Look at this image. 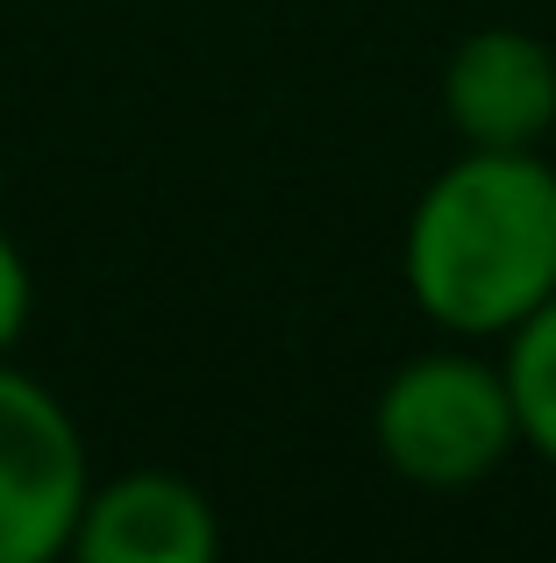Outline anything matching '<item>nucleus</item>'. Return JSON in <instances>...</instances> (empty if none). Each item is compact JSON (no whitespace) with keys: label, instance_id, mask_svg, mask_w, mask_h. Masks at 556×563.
<instances>
[{"label":"nucleus","instance_id":"nucleus-1","mask_svg":"<svg viewBox=\"0 0 556 563\" xmlns=\"http://www.w3.org/2000/svg\"><path fill=\"white\" fill-rule=\"evenodd\" d=\"M414 307L457 343H507L556 292V165L543 151H457L400 235Z\"/></svg>","mask_w":556,"mask_h":563},{"label":"nucleus","instance_id":"nucleus-2","mask_svg":"<svg viewBox=\"0 0 556 563\" xmlns=\"http://www.w3.org/2000/svg\"><path fill=\"white\" fill-rule=\"evenodd\" d=\"M371 442L386 471L429 493L486 485L521 450V413L507 393V364L478 350H421L378 385Z\"/></svg>","mask_w":556,"mask_h":563},{"label":"nucleus","instance_id":"nucleus-3","mask_svg":"<svg viewBox=\"0 0 556 563\" xmlns=\"http://www.w3.org/2000/svg\"><path fill=\"white\" fill-rule=\"evenodd\" d=\"M93 493L86 435L36 372L0 357V563L71 556V528Z\"/></svg>","mask_w":556,"mask_h":563},{"label":"nucleus","instance_id":"nucleus-4","mask_svg":"<svg viewBox=\"0 0 556 563\" xmlns=\"http://www.w3.org/2000/svg\"><path fill=\"white\" fill-rule=\"evenodd\" d=\"M443 122L464 151H543L556 136V51L514 22L471 29L443 65Z\"/></svg>","mask_w":556,"mask_h":563},{"label":"nucleus","instance_id":"nucleus-5","mask_svg":"<svg viewBox=\"0 0 556 563\" xmlns=\"http://www.w3.org/2000/svg\"><path fill=\"white\" fill-rule=\"evenodd\" d=\"M222 550V514L179 471H114L93 478L71 528V556L79 563H208Z\"/></svg>","mask_w":556,"mask_h":563},{"label":"nucleus","instance_id":"nucleus-6","mask_svg":"<svg viewBox=\"0 0 556 563\" xmlns=\"http://www.w3.org/2000/svg\"><path fill=\"white\" fill-rule=\"evenodd\" d=\"M500 364H507V393H514V413H521V450L556 471V292L500 343Z\"/></svg>","mask_w":556,"mask_h":563},{"label":"nucleus","instance_id":"nucleus-7","mask_svg":"<svg viewBox=\"0 0 556 563\" xmlns=\"http://www.w3.org/2000/svg\"><path fill=\"white\" fill-rule=\"evenodd\" d=\"M29 307H36V278H29V257L14 250V235L0 229V357H14L29 329Z\"/></svg>","mask_w":556,"mask_h":563}]
</instances>
